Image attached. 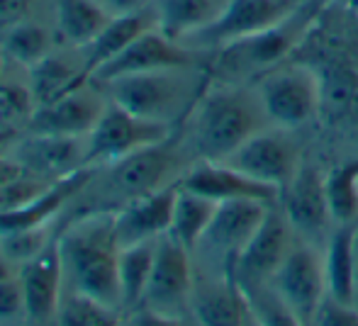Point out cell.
Returning a JSON list of instances; mask_svg holds the SVG:
<instances>
[{
    "mask_svg": "<svg viewBox=\"0 0 358 326\" xmlns=\"http://www.w3.org/2000/svg\"><path fill=\"white\" fill-rule=\"evenodd\" d=\"M64 263V278L73 292L88 295L108 307H122L120 295V244L115 234V214L98 212L83 217L57 242Z\"/></svg>",
    "mask_w": 358,
    "mask_h": 326,
    "instance_id": "cell-1",
    "label": "cell"
},
{
    "mask_svg": "<svg viewBox=\"0 0 358 326\" xmlns=\"http://www.w3.org/2000/svg\"><path fill=\"white\" fill-rule=\"evenodd\" d=\"M188 119L200 161H224L246 139L271 124L259 93L239 85L213 88V83L200 95Z\"/></svg>",
    "mask_w": 358,
    "mask_h": 326,
    "instance_id": "cell-2",
    "label": "cell"
},
{
    "mask_svg": "<svg viewBox=\"0 0 358 326\" xmlns=\"http://www.w3.org/2000/svg\"><path fill=\"white\" fill-rule=\"evenodd\" d=\"M208 73L210 71H200V66H180L132 73L95 85L105 88L110 103L120 105L127 112L176 127L190 117L200 95L210 85Z\"/></svg>",
    "mask_w": 358,
    "mask_h": 326,
    "instance_id": "cell-3",
    "label": "cell"
},
{
    "mask_svg": "<svg viewBox=\"0 0 358 326\" xmlns=\"http://www.w3.org/2000/svg\"><path fill=\"white\" fill-rule=\"evenodd\" d=\"M324 5L327 0H307L290 17H285L275 27L215 49L217 52L213 61L215 71L217 73L222 71L224 76L231 78H239V76H249V73H266L271 68L280 66L283 59L312 29V24L322 15Z\"/></svg>",
    "mask_w": 358,
    "mask_h": 326,
    "instance_id": "cell-4",
    "label": "cell"
},
{
    "mask_svg": "<svg viewBox=\"0 0 358 326\" xmlns=\"http://www.w3.org/2000/svg\"><path fill=\"white\" fill-rule=\"evenodd\" d=\"M256 93L273 127L295 129L310 122L322 108V81L302 64H280L261 76Z\"/></svg>",
    "mask_w": 358,
    "mask_h": 326,
    "instance_id": "cell-5",
    "label": "cell"
},
{
    "mask_svg": "<svg viewBox=\"0 0 358 326\" xmlns=\"http://www.w3.org/2000/svg\"><path fill=\"white\" fill-rule=\"evenodd\" d=\"M292 237H295V229L287 222L280 205H271L259 232L251 237L244 251L229 263L227 278L234 280L239 288L271 283L278 268L285 263L292 246H295Z\"/></svg>",
    "mask_w": 358,
    "mask_h": 326,
    "instance_id": "cell-6",
    "label": "cell"
},
{
    "mask_svg": "<svg viewBox=\"0 0 358 326\" xmlns=\"http://www.w3.org/2000/svg\"><path fill=\"white\" fill-rule=\"evenodd\" d=\"M173 137V127L137 117L120 105L110 103L88 137V165L115 163L139 149L154 147Z\"/></svg>",
    "mask_w": 358,
    "mask_h": 326,
    "instance_id": "cell-7",
    "label": "cell"
},
{
    "mask_svg": "<svg viewBox=\"0 0 358 326\" xmlns=\"http://www.w3.org/2000/svg\"><path fill=\"white\" fill-rule=\"evenodd\" d=\"M231 168L241 170L249 178L271 185L275 190H283L295 173L300 170V147L287 134V129H261L251 139H246L234 154L224 158Z\"/></svg>",
    "mask_w": 358,
    "mask_h": 326,
    "instance_id": "cell-8",
    "label": "cell"
},
{
    "mask_svg": "<svg viewBox=\"0 0 358 326\" xmlns=\"http://www.w3.org/2000/svg\"><path fill=\"white\" fill-rule=\"evenodd\" d=\"M178 144H176V137H169L166 142L139 149V151L115 161L110 168V188H115V193L124 202H129V200L144 198V195L178 183L183 178L178 175Z\"/></svg>",
    "mask_w": 358,
    "mask_h": 326,
    "instance_id": "cell-9",
    "label": "cell"
},
{
    "mask_svg": "<svg viewBox=\"0 0 358 326\" xmlns=\"http://www.w3.org/2000/svg\"><path fill=\"white\" fill-rule=\"evenodd\" d=\"M275 295L287 304L292 314L305 326L315 322L322 302L327 299L324 260L307 244H295L285 263L271 280Z\"/></svg>",
    "mask_w": 358,
    "mask_h": 326,
    "instance_id": "cell-10",
    "label": "cell"
},
{
    "mask_svg": "<svg viewBox=\"0 0 358 326\" xmlns=\"http://www.w3.org/2000/svg\"><path fill=\"white\" fill-rule=\"evenodd\" d=\"M307 0H231L222 20L190 39V49H220L224 44L254 37L290 17Z\"/></svg>",
    "mask_w": 358,
    "mask_h": 326,
    "instance_id": "cell-11",
    "label": "cell"
},
{
    "mask_svg": "<svg viewBox=\"0 0 358 326\" xmlns=\"http://www.w3.org/2000/svg\"><path fill=\"white\" fill-rule=\"evenodd\" d=\"M193 292V270H190V251L176 242L171 234H164L156 242V258L149 285L142 297L144 309L173 317Z\"/></svg>",
    "mask_w": 358,
    "mask_h": 326,
    "instance_id": "cell-12",
    "label": "cell"
},
{
    "mask_svg": "<svg viewBox=\"0 0 358 326\" xmlns=\"http://www.w3.org/2000/svg\"><path fill=\"white\" fill-rule=\"evenodd\" d=\"M180 66H198V54L195 49L173 42L159 29H149L142 37H137L122 54L100 66L90 76V83H105L120 76H132V73L161 71V68H180Z\"/></svg>",
    "mask_w": 358,
    "mask_h": 326,
    "instance_id": "cell-13",
    "label": "cell"
},
{
    "mask_svg": "<svg viewBox=\"0 0 358 326\" xmlns=\"http://www.w3.org/2000/svg\"><path fill=\"white\" fill-rule=\"evenodd\" d=\"M13 158L34 178H66L88 165V137H52V134H27L15 147Z\"/></svg>",
    "mask_w": 358,
    "mask_h": 326,
    "instance_id": "cell-14",
    "label": "cell"
},
{
    "mask_svg": "<svg viewBox=\"0 0 358 326\" xmlns=\"http://www.w3.org/2000/svg\"><path fill=\"white\" fill-rule=\"evenodd\" d=\"M90 83V81H88ZM85 83V85H88ZM71 90L54 103L42 105L34 112L27 134H52V137H90L98 119L103 117L108 100L95 90L85 88Z\"/></svg>",
    "mask_w": 358,
    "mask_h": 326,
    "instance_id": "cell-15",
    "label": "cell"
},
{
    "mask_svg": "<svg viewBox=\"0 0 358 326\" xmlns=\"http://www.w3.org/2000/svg\"><path fill=\"white\" fill-rule=\"evenodd\" d=\"M278 205L285 212L287 222L292 224L295 234H300V239L320 237L331 222L324 178L317 173L315 165L305 161L295 173V178L280 190Z\"/></svg>",
    "mask_w": 358,
    "mask_h": 326,
    "instance_id": "cell-16",
    "label": "cell"
},
{
    "mask_svg": "<svg viewBox=\"0 0 358 326\" xmlns=\"http://www.w3.org/2000/svg\"><path fill=\"white\" fill-rule=\"evenodd\" d=\"M180 188L193 190V193L215 200V202L261 200V202L278 205L280 200V190L249 178V175L231 168L224 161H198L195 165H190L180 178Z\"/></svg>",
    "mask_w": 358,
    "mask_h": 326,
    "instance_id": "cell-17",
    "label": "cell"
},
{
    "mask_svg": "<svg viewBox=\"0 0 358 326\" xmlns=\"http://www.w3.org/2000/svg\"><path fill=\"white\" fill-rule=\"evenodd\" d=\"M178 185L180 180L169 188L144 195V198L129 200L120 207V212H115V234H117L120 249L154 242V239L169 234Z\"/></svg>",
    "mask_w": 358,
    "mask_h": 326,
    "instance_id": "cell-18",
    "label": "cell"
},
{
    "mask_svg": "<svg viewBox=\"0 0 358 326\" xmlns=\"http://www.w3.org/2000/svg\"><path fill=\"white\" fill-rule=\"evenodd\" d=\"M268 207L271 205L261 202V200H227V202H220L200 244H208L215 251H220L224 255V268H229L231 260L244 251L251 237L259 232Z\"/></svg>",
    "mask_w": 358,
    "mask_h": 326,
    "instance_id": "cell-19",
    "label": "cell"
},
{
    "mask_svg": "<svg viewBox=\"0 0 358 326\" xmlns=\"http://www.w3.org/2000/svg\"><path fill=\"white\" fill-rule=\"evenodd\" d=\"M17 280L24 297V314L32 322H49L59 312V292L64 283V263L59 246H47L42 253L22 263Z\"/></svg>",
    "mask_w": 358,
    "mask_h": 326,
    "instance_id": "cell-20",
    "label": "cell"
},
{
    "mask_svg": "<svg viewBox=\"0 0 358 326\" xmlns=\"http://www.w3.org/2000/svg\"><path fill=\"white\" fill-rule=\"evenodd\" d=\"M231 0H149L156 29L169 39L188 44L222 20Z\"/></svg>",
    "mask_w": 358,
    "mask_h": 326,
    "instance_id": "cell-21",
    "label": "cell"
},
{
    "mask_svg": "<svg viewBox=\"0 0 358 326\" xmlns=\"http://www.w3.org/2000/svg\"><path fill=\"white\" fill-rule=\"evenodd\" d=\"M90 180H93V168L85 165V168L76 170V173L66 175V178L57 180L47 193L39 195V198L32 200V202H27L24 207L0 212V237L47 227L49 219H52L54 214L73 198V195H78Z\"/></svg>",
    "mask_w": 358,
    "mask_h": 326,
    "instance_id": "cell-22",
    "label": "cell"
},
{
    "mask_svg": "<svg viewBox=\"0 0 358 326\" xmlns=\"http://www.w3.org/2000/svg\"><path fill=\"white\" fill-rule=\"evenodd\" d=\"M190 304L200 326H246L251 319L246 295L231 278L193 285Z\"/></svg>",
    "mask_w": 358,
    "mask_h": 326,
    "instance_id": "cell-23",
    "label": "cell"
},
{
    "mask_svg": "<svg viewBox=\"0 0 358 326\" xmlns=\"http://www.w3.org/2000/svg\"><path fill=\"white\" fill-rule=\"evenodd\" d=\"M156 27L154 13H151V5L137 10V13L129 15H117L108 22V27L88 44V47L78 49L83 54L85 68H88V76H93L100 66H105L108 61H113L117 54H122L129 44L137 37H142L144 32Z\"/></svg>",
    "mask_w": 358,
    "mask_h": 326,
    "instance_id": "cell-24",
    "label": "cell"
},
{
    "mask_svg": "<svg viewBox=\"0 0 358 326\" xmlns=\"http://www.w3.org/2000/svg\"><path fill=\"white\" fill-rule=\"evenodd\" d=\"M27 81L32 85L37 108H42V105L54 103L62 95L85 85L90 81V76L88 68H85L83 54H80L78 61H73L64 54L52 52L39 64H34L32 68H27Z\"/></svg>",
    "mask_w": 358,
    "mask_h": 326,
    "instance_id": "cell-25",
    "label": "cell"
},
{
    "mask_svg": "<svg viewBox=\"0 0 358 326\" xmlns=\"http://www.w3.org/2000/svg\"><path fill=\"white\" fill-rule=\"evenodd\" d=\"M354 224H336L329 234L324 251V278H327V297L336 302L354 304L356 295V253H354Z\"/></svg>",
    "mask_w": 358,
    "mask_h": 326,
    "instance_id": "cell-26",
    "label": "cell"
},
{
    "mask_svg": "<svg viewBox=\"0 0 358 326\" xmlns=\"http://www.w3.org/2000/svg\"><path fill=\"white\" fill-rule=\"evenodd\" d=\"M215 200L203 198V195L185 190L178 185V195H176V207H173V219H171L169 234L178 244H183L188 251H193L195 246L203 242L205 232H208L210 222H213L217 212Z\"/></svg>",
    "mask_w": 358,
    "mask_h": 326,
    "instance_id": "cell-27",
    "label": "cell"
},
{
    "mask_svg": "<svg viewBox=\"0 0 358 326\" xmlns=\"http://www.w3.org/2000/svg\"><path fill=\"white\" fill-rule=\"evenodd\" d=\"M108 15L95 0H57V24L73 49H83L108 27Z\"/></svg>",
    "mask_w": 358,
    "mask_h": 326,
    "instance_id": "cell-28",
    "label": "cell"
},
{
    "mask_svg": "<svg viewBox=\"0 0 358 326\" xmlns=\"http://www.w3.org/2000/svg\"><path fill=\"white\" fill-rule=\"evenodd\" d=\"M156 242H159V239L120 249L117 273H120L122 307H137V304H142L146 285H149V278H151V270H154Z\"/></svg>",
    "mask_w": 358,
    "mask_h": 326,
    "instance_id": "cell-29",
    "label": "cell"
},
{
    "mask_svg": "<svg viewBox=\"0 0 358 326\" xmlns=\"http://www.w3.org/2000/svg\"><path fill=\"white\" fill-rule=\"evenodd\" d=\"M0 49H3L8 61H15L22 68H32L34 64H39L44 57L54 52V42L49 29L24 20V22L8 29V34L0 42Z\"/></svg>",
    "mask_w": 358,
    "mask_h": 326,
    "instance_id": "cell-30",
    "label": "cell"
},
{
    "mask_svg": "<svg viewBox=\"0 0 358 326\" xmlns=\"http://www.w3.org/2000/svg\"><path fill=\"white\" fill-rule=\"evenodd\" d=\"M324 190L331 222L354 224L358 219V158L331 168L324 175Z\"/></svg>",
    "mask_w": 358,
    "mask_h": 326,
    "instance_id": "cell-31",
    "label": "cell"
},
{
    "mask_svg": "<svg viewBox=\"0 0 358 326\" xmlns=\"http://www.w3.org/2000/svg\"><path fill=\"white\" fill-rule=\"evenodd\" d=\"M37 112L32 85L22 81H0V129L10 137H17L20 132H27Z\"/></svg>",
    "mask_w": 358,
    "mask_h": 326,
    "instance_id": "cell-32",
    "label": "cell"
},
{
    "mask_svg": "<svg viewBox=\"0 0 358 326\" xmlns=\"http://www.w3.org/2000/svg\"><path fill=\"white\" fill-rule=\"evenodd\" d=\"M59 326H117V309L73 292L59 304Z\"/></svg>",
    "mask_w": 358,
    "mask_h": 326,
    "instance_id": "cell-33",
    "label": "cell"
},
{
    "mask_svg": "<svg viewBox=\"0 0 358 326\" xmlns=\"http://www.w3.org/2000/svg\"><path fill=\"white\" fill-rule=\"evenodd\" d=\"M241 292L246 295V302H249L251 314L259 326H305L275 295V290L268 288V283L246 285V288H241Z\"/></svg>",
    "mask_w": 358,
    "mask_h": 326,
    "instance_id": "cell-34",
    "label": "cell"
},
{
    "mask_svg": "<svg viewBox=\"0 0 358 326\" xmlns=\"http://www.w3.org/2000/svg\"><path fill=\"white\" fill-rule=\"evenodd\" d=\"M47 249V229H29V232L20 234H8V237H0V253L10 260V263H27L37 253Z\"/></svg>",
    "mask_w": 358,
    "mask_h": 326,
    "instance_id": "cell-35",
    "label": "cell"
},
{
    "mask_svg": "<svg viewBox=\"0 0 358 326\" xmlns=\"http://www.w3.org/2000/svg\"><path fill=\"white\" fill-rule=\"evenodd\" d=\"M312 324L315 326H358V312L351 309V304L336 302V299L327 297Z\"/></svg>",
    "mask_w": 358,
    "mask_h": 326,
    "instance_id": "cell-36",
    "label": "cell"
},
{
    "mask_svg": "<svg viewBox=\"0 0 358 326\" xmlns=\"http://www.w3.org/2000/svg\"><path fill=\"white\" fill-rule=\"evenodd\" d=\"M24 312V297L17 278L0 280V322L15 319Z\"/></svg>",
    "mask_w": 358,
    "mask_h": 326,
    "instance_id": "cell-37",
    "label": "cell"
},
{
    "mask_svg": "<svg viewBox=\"0 0 358 326\" xmlns=\"http://www.w3.org/2000/svg\"><path fill=\"white\" fill-rule=\"evenodd\" d=\"M32 10V0H0V27L10 29L24 22Z\"/></svg>",
    "mask_w": 358,
    "mask_h": 326,
    "instance_id": "cell-38",
    "label": "cell"
},
{
    "mask_svg": "<svg viewBox=\"0 0 358 326\" xmlns=\"http://www.w3.org/2000/svg\"><path fill=\"white\" fill-rule=\"evenodd\" d=\"M100 8L105 10L108 15L117 17V15H129V13H137L149 5V0H95Z\"/></svg>",
    "mask_w": 358,
    "mask_h": 326,
    "instance_id": "cell-39",
    "label": "cell"
},
{
    "mask_svg": "<svg viewBox=\"0 0 358 326\" xmlns=\"http://www.w3.org/2000/svg\"><path fill=\"white\" fill-rule=\"evenodd\" d=\"M20 175H24L22 165L15 161L13 156H3V154H0V193H3L10 183H15Z\"/></svg>",
    "mask_w": 358,
    "mask_h": 326,
    "instance_id": "cell-40",
    "label": "cell"
},
{
    "mask_svg": "<svg viewBox=\"0 0 358 326\" xmlns=\"http://www.w3.org/2000/svg\"><path fill=\"white\" fill-rule=\"evenodd\" d=\"M134 326H180L178 319L169 317V314L151 312V309H142V312L134 317Z\"/></svg>",
    "mask_w": 358,
    "mask_h": 326,
    "instance_id": "cell-41",
    "label": "cell"
},
{
    "mask_svg": "<svg viewBox=\"0 0 358 326\" xmlns=\"http://www.w3.org/2000/svg\"><path fill=\"white\" fill-rule=\"evenodd\" d=\"M8 278H15L13 270H10V260L0 253V280H8Z\"/></svg>",
    "mask_w": 358,
    "mask_h": 326,
    "instance_id": "cell-42",
    "label": "cell"
},
{
    "mask_svg": "<svg viewBox=\"0 0 358 326\" xmlns=\"http://www.w3.org/2000/svg\"><path fill=\"white\" fill-rule=\"evenodd\" d=\"M354 253H356V283H358V219H356V232H354Z\"/></svg>",
    "mask_w": 358,
    "mask_h": 326,
    "instance_id": "cell-43",
    "label": "cell"
},
{
    "mask_svg": "<svg viewBox=\"0 0 358 326\" xmlns=\"http://www.w3.org/2000/svg\"><path fill=\"white\" fill-rule=\"evenodd\" d=\"M13 139H15V137H10V134H5L3 129H0V151H3V149L8 147V144L13 142Z\"/></svg>",
    "mask_w": 358,
    "mask_h": 326,
    "instance_id": "cell-44",
    "label": "cell"
},
{
    "mask_svg": "<svg viewBox=\"0 0 358 326\" xmlns=\"http://www.w3.org/2000/svg\"><path fill=\"white\" fill-rule=\"evenodd\" d=\"M5 61H8V59H5V54H3V49H0V81H3V71H5Z\"/></svg>",
    "mask_w": 358,
    "mask_h": 326,
    "instance_id": "cell-45",
    "label": "cell"
},
{
    "mask_svg": "<svg viewBox=\"0 0 358 326\" xmlns=\"http://www.w3.org/2000/svg\"><path fill=\"white\" fill-rule=\"evenodd\" d=\"M246 326H259V322L254 319V314H251V319H249V324H246Z\"/></svg>",
    "mask_w": 358,
    "mask_h": 326,
    "instance_id": "cell-46",
    "label": "cell"
}]
</instances>
